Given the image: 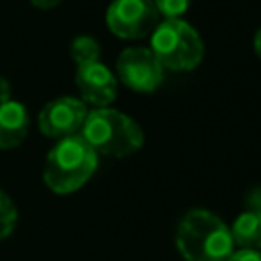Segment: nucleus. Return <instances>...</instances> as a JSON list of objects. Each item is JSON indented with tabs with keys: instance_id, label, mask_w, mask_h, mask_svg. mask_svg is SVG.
I'll return each instance as SVG.
<instances>
[{
	"instance_id": "nucleus-1",
	"label": "nucleus",
	"mask_w": 261,
	"mask_h": 261,
	"mask_svg": "<svg viewBox=\"0 0 261 261\" xmlns=\"http://www.w3.org/2000/svg\"><path fill=\"white\" fill-rule=\"evenodd\" d=\"M175 247L186 261H226L232 253L230 228L208 210H190L177 224Z\"/></svg>"
},
{
	"instance_id": "nucleus-2",
	"label": "nucleus",
	"mask_w": 261,
	"mask_h": 261,
	"mask_svg": "<svg viewBox=\"0 0 261 261\" xmlns=\"http://www.w3.org/2000/svg\"><path fill=\"white\" fill-rule=\"evenodd\" d=\"M98 153L82 135L59 139L45 159L43 179L55 194H71L80 190L96 171Z\"/></svg>"
},
{
	"instance_id": "nucleus-3",
	"label": "nucleus",
	"mask_w": 261,
	"mask_h": 261,
	"mask_svg": "<svg viewBox=\"0 0 261 261\" xmlns=\"http://www.w3.org/2000/svg\"><path fill=\"white\" fill-rule=\"evenodd\" d=\"M80 135L100 155L126 157L141 149L143 130L126 114L112 108H94L88 112Z\"/></svg>"
},
{
	"instance_id": "nucleus-4",
	"label": "nucleus",
	"mask_w": 261,
	"mask_h": 261,
	"mask_svg": "<svg viewBox=\"0 0 261 261\" xmlns=\"http://www.w3.org/2000/svg\"><path fill=\"white\" fill-rule=\"evenodd\" d=\"M149 49L153 51L161 67L173 71H190L200 65L204 57V45L198 31L181 18L159 20L155 31L151 33Z\"/></svg>"
},
{
	"instance_id": "nucleus-5",
	"label": "nucleus",
	"mask_w": 261,
	"mask_h": 261,
	"mask_svg": "<svg viewBox=\"0 0 261 261\" xmlns=\"http://www.w3.org/2000/svg\"><path fill=\"white\" fill-rule=\"evenodd\" d=\"M106 24L120 39H143L159 24V12L151 0H114L106 10Z\"/></svg>"
},
{
	"instance_id": "nucleus-6",
	"label": "nucleus",
	"mask_w": 261,
	"mask_h": 261,
	"mask_svg": "<svg viewBox=\"0 0 261 261\" xmlns=\"http://www.w3.org/2000/svg\"><path fill=\"white\" fill-rule=\"evenodd\" d=\"M118 80L141 94L155 92L163 82V67L147 47H128L116 59Z\"/></svg>"
},
{
	"instance_id": "nucleus-7",
	"label": "nucleus",
	"mask_w": 261,
	"mask_h": 261,
	"mask_svg": "<svg viewBox=\"0 0 261 261\" xmlns=\"http://www.w3.org/2000/svg\"><path fill=\"white\" fill-rule=\"evenodd\" d=\"M88 116V108L82 100L71 96H61L45 104L39 114V128L45 137L65 139L80 135L82 124Z\"/></svg>"
},
{
	"instance_id": "nucleus-8",
	"label": "nucleus",
	"mask_w": 261,
	"mask_h": 261,
	"mask_svg": "<svg viewBox=\"0 0 261 261\" xmlns=\"http://www.w3.org/2000/svg\"><path fill=\"white\" fill-rule=\"evenodd\" d=\"M75 86L84 102H90L96 108H106L116 98V77L100 61L77 65Z\"/></svg>"
},
{
	"instance_id": "nucleus-9",
	"label": "nucleus",
	"mask_w": 261,
	"mask_h": 261,
	"mask_svg": "<svg viewBox=\"0 0 261 261\" xmlns=\"http://www.w3.org/2000/svg\"><path fill=\"white\" fill-rule=\"evenodd\" d=\"M29 133V114L20 102L0 104V149L18 147Z\"/></svg>"
},
{
	"instance_id": "nucleus-10",
	"label": "nucleus",
	"mask_w": 261,
	"mask_h": 261,
	"mask_svg": "<svg viewBox=\"0 0 261 261\" xmlns=\"http://www.w3.org/2000/svg\"><path fill=\"white\" fill-rule=\"evenodd\" d=\"M232 243L241 249H261V208L247 210L237 216L230 226Z\"/></svg>"
},
{
	"instance_id": "nucleus-11",
	"label": "nucleus",
	"mask_w": 261,
	"mask_h": 261,
	"mask_svg": "<svg viewBox=\"0 0 261 261\" xmlns=\"http://www.w3.org/2000/svg\"><path fill=\"white\" fill-rule=\"evenodd\" d=\"M69 53H71V57L77 65L92 63V61H98V57H100V45H98L96 39H92L88 35H82V37H75L71 41Z\"/></svg>"
},
{
	"instance_id": "nucleus-12",
	"label": "nucleus",
	"mask_w": 261,
	"mask_h": 261,
	"mask_svg": "<svg viewBox=\"0 0 261 261\" xmlns=\"http://www.w3.org/2000/svg\"><path fill=\"white\" fill-rule=\"evenodd\" d=\"M16 208L12 204V200L0 190V239L8 237L12 230H14V224H16Z\"/></svg>"
},
{
	"instance_id": "nucleus-13",
	"label": "nucleus",
	"mask_w": 261,
	"mask_h": 261,
	"mask_svg": "<svg viewBox=\"0 0 261 261\" xmlns=\"http://www.w3.org/2000/svg\"><path fill=\"white\" fill-rule=\"evenodd\" d=\"M159 12V16L163 14L165 18H181V14L188 12L192 0H151Z\"/></svg>"
},
{
	"instance_id": "nucleus-14",
	"label": "nucleus",
	"mask_w": 261,
	"mask_h": 261,
	"mask_svg": "<svg viewBox=\"0 0 261 261\" xmlns=\"http://www.w3.org/2000/svg\"><path fill=\"white\" fill-rule=\"evenodd\" d=\"M226 261H261V253L257 249H239V251H232Z\"/></svg>"
},
{
	"instance_id": "nucleus-15",
	"label": "nucleus",
	"mask_w": 261,
	"mask_h": 261,
	"mask_svg": "<svg viewBox=\"0 0 261 261\" xmlns=\"http://www.w3.org/2000/svg\"><path fill=\"white\" fill-rule=\"evenodd\" d=\"M8 100H10V84H8V80L0 77V104H4Z\"/></svg>"
},
{
	"instance_id": "nucleus-16",
	"label": "nucleus",
	"mask_w": 261,
	"mask_h": 261,
	"mask_svg": "<svg viewBox=\"0 0 261 261\" xmlns=\"http://www.w3.org/2000/svg\"><path fill=\"white\" fill-rule=\"evenodd\" d=\"M29 2L41 10H49V8H55L57 4H61V0H29Z\"/></svg>"
},
{
	"instance_id": "nucleus-17",
	"label": "nucleus",
	"mask_w": 261,
	"mask_h": 261,
	"mask_svg": "<svg viewBox=\"0 0 261 261\" xmlns=\"http://www.w3.org/2000/svg\"><path fill=\"white\" fill-rule=\"evenodd\" d=\"M253 47H255V53H257V57L261 59V27H259V31L255 33V41H253Z\"/></svg>"
}]
</instances>
